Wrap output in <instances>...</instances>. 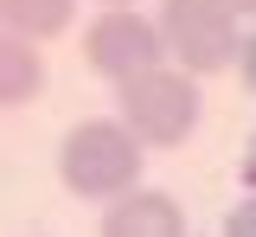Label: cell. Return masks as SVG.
I'll use <instances>...</instances> for the list:
<instances>
[{
	"instance_id": "obj_1",
	"label": "cell",
	"mask_w": 256,
	"mask_h": 237,
	"mask_svg": "<svg viewBox=\"0 0 256 237\" xmlns=\"http://www.w3.org/2000/svg\"><path fill=\"white\" fill-rule=\"evenodd\" d=\"M58 180L77 199H122L141 180V141L116 116H90L58 141Z\"/></svg>"
},
{
	"instance_id": "obj_2",
	"label": "cell",
	"mask_w": 256,
	"mask_h": 237,
	"mask_svg": "<svg viewBox=\"0 0 256 237\" xmlns=\"http://www.w3.org/2000/svg\"><path fill=\"white\" fill-rule=\"evenodd\" d=\"M116 109H122L116 122H122L141 148H180V141H192V128H198L205 96H198V84H192L186 70L154 64V70H141V77H128V84H116Z\"/></svg>"
},
{
	"instance_id": "obj_3",
	"label": "cell",
	"mask_w": 256,
	"mask_h": 237,
	"mask_svg": "<svg viewBox=\"0 0 256 237\" xmlns=\"http://www.w3.org/2000/svg\"><path fill=\"white\" fill-rule=\"evenodd\" d=\"M154 26H160V45H166L173 70H186V77H218L244 52V26L224 0H160Z\"/></svg>"
},
{
	"instance_id": "obj_4",
	"label": "cell",
	"mask_w": 256,
	"mask_h": 237,
	"mask_svg": "<svg viewBox=\"0 0 256 237\" xmlns=\"http://www.w3.org/2000/svg\"><path fill=\"white\" fill-rule=\"evenodd\" d=\"M84 58H90L96 77L128 84V77L154 70L160 58H166V45H160V26L141 20L134 6H102V13L90 20V32H84Z\"/></svg>"
},
{
	"instance_id": "obj_5",
	"label": "cell",
	"mask_w": 256,
	"mask_h": 237,
	"mask_svg": "<svg viewBox=\"0 0 256 237\" xmlns=\"http://www.w3.org/2000/svg\"><path fill=\"white\" fill-rule=\"evenodd\" d=\"M102 237H186V212L166 192H122L102 212Z\"/></svg>"
},
{
	"instance_id": "obj_6",
	"label": "cell",
	"mask_w": 256,
	"mask_h": 237,
	"mask_svg": "<svg viewBox=\"0 0 256 237\" xmlns=\"http://www.w3.org/2000/svg\"><path fill=\"white\" fill-rule=\"evenodd\" d=\"M45 90V58L32 52V38L0 26V109H20Z\"/></svg>"
},
{
	"instance_id": "obj_7",
	"label": "cell",
	"mask_w": 256,
	"mask_h": 237,
	"mask_svg": "<svg viewBox=\"0 0 256 237\" xmlns=\"http://www.w3.org/2000/svg\"><path fill=\"white\" fill-rule=\"evenodd\" d=\"M77 13V0H0V26L20 38H58Z\"/></svg>"
},
{
	"instance_id": "obj_8",
	"label": "cell",
	"mask_w": 256,
	"mask_h": 237,
	"mask_svg": "<svg viewBox=\"0 0 256 237\" xmlns=\"http://www.w3.org/2000/svg\"><path fill=\"white\" fill-rule=\"evenodd\" d=\"M224 237H256V199L230 205V218H224Z\"/></svg>"
},
{
	"instance_id": "obj_9",
	"label": "cell",
	"mask_w": 256,
	"mask_h": 237,
	"mask_svg": "<svg viewBox=\"0 0 256 237\" xmlns=\"http://www.w3.org/2000/svg\"><path fill=\"white\" fill-rule=\"evenodd\" d=\"M237 70H244V84H250V90H256V32L244 38V52H237Z\"/></svg>"
},
{
	"instance_id": "obj_10",
	"label": "cell",
	"mask_w": 256,
	"mask_h": 237,
	"mask_svg": "<svg viewBox=\"0 0 256 237\" xmlns=\"http://www.w3.org/2000/svg\"><path fill=\"white\" fill-rule=\"evenodd\" d=\"M244 186H250V199H256V135H250V154H244Z\"/></svg>"
},
{
	"instance_id": "obj_11",
	"label": "cell",
	"mask_w": 256,
	"mask_h": 237,
	"mask_svg": "<svg viewBox=\"0 0 256 237\" xmlns=\"http://www.w3.org/2000/svg\"><path fill=\"white\" fill-rule=\"evenodd\" d=\"M224 6H230V13H250V20H256V0H224Z\"/></svg>"
},
{
	"instance_id": "obj_12",
	"label": "cell",
	"mask_w": 256,
	"mask_h": 237,
	"mask_svg": "<svg viewBox=\"0 0 256 237\" xmlns=\"http://www.w3.org/2000/svg\"><path fill=\"white\" fill-rule=\"evenodd\" d=\"M102 6H134V0H102Z\"/></svg>"
}]
</instances>
